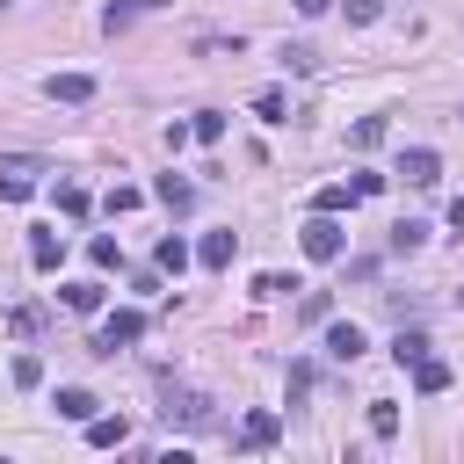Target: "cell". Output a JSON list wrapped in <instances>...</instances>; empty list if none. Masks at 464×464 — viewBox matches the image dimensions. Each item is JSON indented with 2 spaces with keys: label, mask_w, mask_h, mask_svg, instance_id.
Returning <instances> with one entry per match:
<instances>
[{
  "label": "cell",
  "mask_w": 464,
  "mask_h": 464,
  "mask_svg": "<svg viewBox=\"0 0 464 464\" xmlns=\"http://www.w3.org/2000/svg\"><path fill=\"white\" fill-rule=\"evenodd\" d=\"M326 312H334V297H326V290H312V297H304V304H297V319H304V326H319V319H326Z\"/></svg>",
  "instance_id": "83f0119b"
},
{
  "label": "cell",
  "mask_w": 464,
  "mask_h": 464,
  "mask_svg": "<svg viewBox=\"0 0 464 464\" xmlns=\"http://www.w3.org/2000/svg\"><path fill=\"white\" fill-rule=\"evenodd\" d=\"M276 435H283V420H276V413H246V420H239V450H268Z\"/></svg>",
  "instance_id": "30bf717a"
},
{
  "label": "cell",
  "mask_w": 464,
  "mask_h": 464,
  "mask_svg": "<svg viewBox=\"0 0 464 464\" xmlns=\"http://www.w3.org/2000/svg\"><path fill=\"white\" fill-rule=\"evenodd\" d=\"M130 341H145V312H109L102 334H94V355H116V348H130Z\"/></svg>",
  "instance_id": "3957f363"
},
{
  "label": "cell",
  "mask_w": 464,
  "mask_h": 464,
  "mask_svg": "<svg viewBox=\"0 0 464 464\" xmlns=\"http://www.w3.org/2000/svg\"><path fill=\"white\" fill-rule=\"evenodd\" d=\"M188 138H196V145H218V138H225V116H218V109H203V116L188 123Z\"/></svg>",
  "instance_id": "603a6c76"
},
{
  "label": "cell",
  "mask_w": 464,
  "mask_h": 464,
  "mask_svg": "<svg viewBox=\"0 0 464 464\" xmlns=\"http://www.w3.org/2000/svg\"><path fill=\"white\" fill-rule=\"evenodd\" d=\"M399 174H406L413 188H435V181H442V160H435V145H406V160H399Z\"/></svg>",
  "instance_id": "5b68a950"
},
{
  "label": "cell",
  "mask_w": 464,
  "mask_h": 464,
  "mask_svg": "<svg viewBox=\"0 0 464 464\" xmlns=\"http://www.w3.org/2000/svg\"><path fill=\"white\" fill-rule=\"evenodd\" d=\"M420 239H428V225H420V218H406V225H392V254H413Z\"/></svg>",
  "instance_id": "cb8c5ba5"
},
{
  "label": "cell",
  "mask_w": 464,
  "mask_h": 464,
  "mask_svg": "<svg viewBox=\"0 0 464 464\" xmlns=\"http://www.w3.org/2000/svg\"><path fill=\"white\" fill-rule=\"evenodd\" d=\"M65 312H102V283H65Z\"/></svg>",
  "instance_id": "44dd1931"
},
{
  "label": "cell",
  "mask_w": 464,
  "mask_h": 464,
  "mask_svg": "<svg viewBox=\"0 0 464 464\" xmlns=\"http://www.w3.org/2000/svg\"><path fill=\"white\" fill-rule=\"evenodd\" d=\"M283 65H297V72H319V51H312V44H290V51H283Z\"/></svg>",
  "instance_id": "f1b7e54d"
},
{
  "label": "cell",
  "mask_w": 464,
  "mask_h": 464,
  "mask_svg": "<svg viewBox=\"0 0 464 464\" xmlns=\"http://www.w3.org/2000/svg\"><path fill=\"white\" fill-rule=\"evenodd\" d=\"M232 254H239V232H210V239L196 246V261H203V268H232Z\"/></svg>",
  "instance_id": "7c38bea8"
},
{
  "label": "cell",
  "mask_w": 464,
  "mask_h": 464,
  "mask_svg": "<svg viewBox=\"0 0 464 464\" xmlns=\"http://www.w3.org/2000/svg\"><path fill=\"white\" fill-rule=\"evenodd\" d=\"M152 268H160V276H181V268H188V246L167 232V239H160V254H152Z\"/></svg>",
  "instance_id": "e0dca14e"
},
{
  "label": "cell",
  "mask_w": 464,
  "mask_h": 464,
  "mask_svg": "<svg viewBox=\"0 0 464 464\" xmlns=\"http://www.w3.org/2000/svg\"><path fill=\"white\" fill-rule=\"evenodd\" d=\"M58 210H65V218H87V188H80V181H58Z\"/></svg>",
  "instance_id": "d4e9b609"
},
{
  "label": "cell",
  "mask_w": 464,
  "mask_h": 464,
  "mask_svg": "<svg viewBox=\"0 0 464 464\" xmlns=\"http://www.w3.org/2000/svg\"><path fill=\"white\" fill-rule=\"evenodd\" d=\"M138 203H145V196H138L130 181H116V188H109V218H123V210H138Z\"/></svg>",
  "instance_id": "484cf974"
},
{
  "label": "cell",
  "mask_w": 464,
  "mask_h": 464,
  "mask_svg": "<svg viewBox=\"0 0 464 464\" xmlns=\"http://www.w3.org/2000/svg\"><path fill=\"white\" fill-rule=\"evenodd\" d=\"M254 116H261V123H290V102H283V87H261V94H254Z\"/></svg>",
  "instance_id": "9a60e30c"
},
{
  "label": "cell",
  "mask_w": 464,
  "mask_h": 464,
  "mask_svg": "<svg viewBox=\"0 0 464 464\" xmlns=\"http://www.w3.org/2000/svg\"><path fill=\"white\" fill-rule=\"evenodd\" d=\"M130 14H138V0H109V7H102V29H109V36H123V29H130Z\"/></svg>",
  "instance_id": "7402d4cb"
},
{
  "label": "cell",
  "mask_w": 464,
  "mask_h": 464,
  "mask_svg": "<svg viewBox=\"0 0 464 464\" xmlns=\"http://www.w3.org/2000/svg\"><path fill=\"white\" fill-rule=\"evenodd\" d=\"M87 442H94V450H123V442H130V420H123V413H94V420H87Z\"/></svg>",
  "instance_id": "ba28073f"
},
{
  "label": "cell",
  "mask_w": 464,
  "mask_h": 464,
  "mask_svg": "<svg viewBox=\"0 0 464 464\" xmlns=\"http://www.w3.org/2000/svg\"><path fill=\"white\" fill-rule=\"evenodd\" d=\"M87 254H94V268H123V246H116V239H109V232H102V239H94V246H87Z\"/></svg>",
  "instance_id": "4316f807"
},
{
  "label": "cell",
  "mask_w": 464,
  "mask_h": 464,
  "mask_svg": "<svg viewBox=\"0 0 464 464\" xmlns=\"http://www.w3.org/2000/svg\"><path fill=\"white\" fill-rule=\"evenodd\" d=\"M51 102H94V72H51Z\"/></svg>",
  "instance_id": "9c48e42d"
},
{
  "label": "cell",
  "mask_w": 464,
  "mask_h": 464,
  "mask_svg": "<svg viewBox=\"0 0 464 464\" xmlns=\"http://www.w3.org/2000/svg\"><path fill=\"white\" fill-rule=\"evenodd\" d=\"M290 290H297L290 276H254V297H290Z\"/></svg>",
  "instance_id": "f546056e"
},
{
  "label": "cell",
  "mask_w": 464,
  "mask_h": 464,
  "mask_svg": "<svg viewBox=\"0 0 464 464\" xmlns=\"http://www.w3.org/2000/svg\"><path fill=\"white\" fill-rule=\"evenodd\" d=\"M36 160H0V203H29V188H36Z\"/></svg>",
  "instance_id": "277c9868"
},
{
  "label": "cell",
  "mask_w": 464,
  "mask_h": 464,
  "mask_svg": "<svg viewBox=\"0 0 464 464\" xmlns=\"http://www.w3.org/2000/svg\"><path fill=\"white\" fill-rule=\"evenodd\" d=\"M152 196H160L167 210H188V203H196V188H188L181 174H160V188H152Z\"/></svg>",
  "instance_id": "2e32d148"
},
{
  "label": "cell",
  "mask_w": 464,
  "mask_h": 464,
  "mask_svg": "<svg viewBox=\"0 0 464 464\" xmlns=\"http://www.w3.org/2000/svg\"><path fill=\"white\" fill-rule=\"evenodd\" d=\"M7 7H14V0H0V14H7Z\"/></svg>",
  "instance_id": "e575fe53"
},
{
  "label": "cell",
  "mask_w": 464,
  "mask_h": 464,
  "mask_svg": "<svg viewBox=\"0 0 464 464\" xmlns=\"http://www.w3.org/2000/svg\"><path fill=\"white\" fill-rule=\"evenodd\" d=\"M160 413H167V428H210V420H218L210 399L188 392V384H167V406H160Z\"/></svg>",
  "instance_id": "7a4b0ae2"
},
{
  "label": "cell",
  "mask_w": 464,
  "mask_h": 464,
  "mask_svg": "<svg viewBox=\"0 0 464 464\" xmlns=\"http://www.w3.org/2000/svg\"><path fill=\"white\" fill-rule=\"evenodd\" d=\"M297 239H304V254H312V261H341V254H348V232H341V218H334V210H312Z\"/></svg>",
  "instance_id": "6da1fadb"
},
{
  "label": "cell",
  "mask_w": 464,
  "mask_h": 464,
  "mask_svg": "<svg viewBox=\"0 0 464 464\" xmlns=\"http://www.w3.org/2000/svg\"><path fill=\"white\" fill-rule=\"evenodd\" d=\"M138 7H160V0H138Z\"/></svg>",
  "instance_id": "836d02e7"
},
{
  "label": "cell",
  "mask_w": 464,
  "mask_h": 464,
  "mask_svg": "<svg viewBox=\"0 0 464 464\" xmlns=\"http://www.w3.org/2000/svg\"><path fill=\"white\" fill-rule=\"evenodd\" d=\"M362 348H370V341H362V326H355V319H341V326H326V355H334V362H355Z\"/></svg>",
  "instance_id": "8992f818"
},
{
  "label": "cell",
  "mask_w": 464,
  "mask_h": 464,
  "mask_svg": "<svg viewBox=\"0 0 464 464\" xmlns=\"http://www.w3.org/2000/svg\"><path fill=\"white\" fill-rule=\"evenodd\" d=\"M420 355H428V334H420V326H399V341H392V362L406 370V362H420Z\"/></svg>",
  "instance_id": "5bb4252c"
},
{
  "label": "cell",
  "mask_w": 464,
  "mask_h": 464,
  "mask_svg": "<svg viewBox=\"0 0 464 464\" xmlns=\"http://www.w3.org/2000/svg\"><path fill=\"white\" fill-rule=\"evenodd\" d=\"M348 145H355V152H377V145H384V116H362V123L348 130Z\"/></svg>",
  "instance_id": "d6986e66"
},
{
  "label": "cell",
  "mask_w": 464,
  "mask_h": 464,
  "mask_svg": "<svg viewBox=\"0 0 464 464\" xmlns=\"http://www.w3.org/2000/svg\"><path fill=\"white\" fill-rule=\"evenodd\" d=\"M450 225H457V232H464V196H450Z\"/></svg>",
  "instance_id": "d6a6232c"
},
{
  "label": "cell",
  "mask_w": 464,
  "mask_h": 464,
  "mask_svg": "<svg viewBox=\"0 0 464 464\" xmlns=\"http://www.w3.org/2000/svg\"><path fill=\"white\" fill-rule=\"evenodd\" d=\"M406 370H413V392H428V399H435V392H450V362L420 355V362H406Z\"/></svg>",
  "instance_id": "4fadbf2b"
},
{
  "label": "cell",
  "mask_w": 464,
  "mask_h": 464,
  "mask_svg": "<svg viewBox=\"0 0 464 464\" xmlns=\"http://www.w3.org/2000/svg\"><path fill=\"white\" fill-rule=\"evenodd\" d=\"M14 384H22V392L44 384V362H36V355H14Z\"/></svg>",
  "instance_id": "4dcf8cb0"
},
{
  "label": "cell",
  "mask_w": 464,
  "mask_h": 464,
  "mask_svg": "<svg viewBox=\"0 0 464 464\" xmlns=\"http://www.w3.org/2000/svg\"><path fill=\"white\" fill-rule=\"evenodd\" d=\"M58 261H65V239H58V232H29V268H44V276H51Z\"/></svg>",
  "instance_id": "8fae6325"
},
{
  "label": "cell",
  "mask_w": 464,
  "mask_h": 464,
  "mask_svg": "<svg viewBox=\"0 0 464 464\" xmlns=\"http://www.w3.org/2000/svg\"><path fill=\"white\" fill-rule=\"evenodd\" d=\"M290 7H297V14H326L334 0H290Z\"/></svg>",
  "instance_id": "1f68e13d"
},
{
  "label": "cell",
  "mask_w": 464,
  "mask_h": 464,
  "mask_svg": "<svg viewBox=\"0 0 464 464\" xmlns=\"http://www.w3.org/2000/svg\"><path fill=\"white\" fill-rule=\"evenodd\" d=\"M370 435H377V442L399 435V406H392V399H370Z\"/></svg>",
  "instance_id": "ac0fdd59"
},
{
  "label": "cell",
  "mask_w": 464,
  "mask_h": 464,
  "mask_svg": "<svg viewBox=\"0 0 464 464\" xmlns=\"http://www.w3.org/2000/svg\"><path fill=\"white\" fill-rule=\"evenodd\" d=\"M348 203H355V188H348V181H326V188L312 196V210H334V218H341Z\"/></svg>",
  "instance_id": "ffe728a7"
},
{
  "label": "cell",
  "mask_w": 464,
  "mask_h": 464,
  "mask_svg": "<svg viewBox=\"0 0 464 464\" xmlns=\"http://www.w3.org/2000/svg\"><path fill=\"white\" fill-rule=\"evenodd\" d=\"M51 406H58V420H80V428H87L102 399H94V392H80V384H58V399H51Z\"/></svg>",
  "instance_id": "52a82bcc"
}]
</instances>
